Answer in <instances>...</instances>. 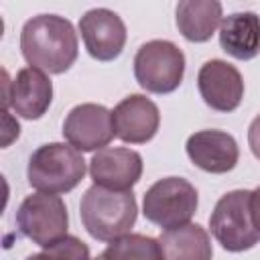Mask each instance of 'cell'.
I'll return each mask as SVG.
<instances>
[{
	"instance_id": "8992f818",
	"label": "cell",
	"mask_w": 260,
	"mask_h": 260,
	"mask_svg": "<svg viewBox=\"0 0 260 260\" xmlns=\"http://www.w3.org/2000/svg\"><path fill=\"white\" fill-rule=\"evenodd\" d=\"M197 189L187 179L165 177L144 193L142 213L150 223L173 230L191 221L197 211Z\"/></svg>"
},
{
	"instance_id": "603a6c76",
	"label": "cell",
	"mask_w": 260,
	"mask_h": 260,
	"mask_svg": "<svg viewBox=\"0 0 260 260\" xmlns=\"http://www.w3.org/2000/svg\"><path fill=\"white\" fill-rule=\"evenodd\" d=\"M93 260H106V256H104V254H100V256H98V258H93Z\"/></svg>"
},
{
	"instance_id": "7a4b0ae2",
	"label": "cell",
	"mask_w": 260,
	"mask_h": 260,
	"mask_svg": "<svg viewBox=\"0 0 260 260\" xmlns=\"http://www.w3.org/2000/svg\"><path fill=\"white\" fill-rule=\"evenodd\" d=\"M79 215L91 238L100 242H114L130 234L136 223L138 205L132 191H112L93 185L81 197Z\"/></svg>"
},
{
	"instance_id": "5b68a950",
	"label": "cell",
	"mask_w": 260,
	"mask_h": 260,
	"mask_svg": "<svg viewBox=\"0 0 260 260\" xmlns=\"http://www.w3.org/2000/svg\"><path fill=\"white\" fill-rule=\"evenodd\" d=\"M185 75V55L183 51L165 39H154L144 45L134 55V77L138 85L150 93H171L175 91Z\"/></svg>"
},
{
	"instance_id": "ba28073f",
	"label": "cell",
	"mask_w": 260,
	"mask_h": 260,
	"mask_svg": "<svg viewBox=\"0 0 260 260\" xmlns=\"http://www.w3.org/2000/svg\"><path fill=\"white\" fill-rule=\"evenodd\" d=\"M2 110L12 108L24 120H39L53 102V83L37 67H22L14 79L4 71Z\"/></svg>"
},
{
	"instance_id": "7c38bea8",
	"label": "cell",
	"mask_w": 260,
	"mask_h": 260,
	"mask_svg": "<svg viewBox=\"0 0 260 260\" xmlns=\"http://www.w3.org/2000/svg\"><path fill=\"white\" fill-rule=\"evenodd\" d=\"M93 185L112 191H132L142 177V156L126 146H106L89 160Z\"/></svg>"
},
{
	"instance_id": "9c48e42d",
	"label": "cell",
	"mask_w": 260,
	"mask_h": 260,
	"mask_svg": "<svg viewBox=\"0 0 260 260\" xmlns=\"http://www.w3.org/2000/svg\"><path fill=\"white\" fill-rule=\"evenodd\" d=\"M63 136L79 152H93L106 148L116 136L112 112L102 104H79L69 110L63 122Z\"/></svg>"
},
{
	"instance_id": "30bf717a",
	"label": "cell",
	"mask_w": 260,
	"mask_h": 260,
	"mask_svg": "<svg viewBox=\"0 0 260 260\" xmlns=\"http://www.w3.org/2000/svg\"><path fill=\"white\" fill-rule=\"evenodd\" d=\"M79 32L87 53L98 61L120 57L128 32L124 20L110 8H91L79 18Z\"/></svg>"
},
{
	"instance_id": "6da1fadb",
	"label": "cell",
	"mask_w": 260,
	"mask_h": 260,
	"mask_svg": "<svg viewBox=\"0 0 260 260\" xmlns=\"http://www.w3.org/2000/svg\"><path fill=\"white\" fill-rule=\"evenodd\" d=\"M20 51L30 67L45 73H65L77 59V32L59 14H39L24 22Z\"/></svg>"
},
{
	"instance_id": "9a60e30c",
	"label": "cell",
	"mask_w": 260,
	"mask_h": 260,
	"mask_svg": "<svg viewBox=\"0 0 260 260\" xmlns=\"http://www.w3.org/2000/svg\"><path fill=\"white\" fill-rule=\"evenodd\" d=\"M221 49L240 61H250L260 53V16L256 12H232L219 24Z\"/></svg>"
},
{
	"instance_id": "ac0fdd59",
	"label": "cell",
	"mask_w": 260,
	"mask_h": 260,
	"mask_svg": "<svg viewBox=\"0 0 260 260\" xmlns=\"http://www.w3.org/2000/svg\"><path fill=\"white\" fill-rule=\"evenodd\" d=\"M106 260H165L158 240L144 234H126L108 244Z\"/></svg>"
},
{
	"instance_id": "3957f363",
	"label": "cell",
	"mask_w": 260,
	"mask_h": 260,
	"mask_svg": "<svg viewBox=\"0 0 260 260\" xmlns=\"http://www.w3.org/2000/svg\"><path fill=\"white\" fill-rule=\"evenodd\" d=\"M30 187L39 193H67L75 189L85 177L83 154L65 142H49L39 146L26 167Z\"/></svg>"
},
{
	"instance_id": "52a82bcc",
	"label": "cell",
	"mask_w": 260,
	"mask_h": 260,
	"mask_svg": "<svg viewBox=\"0 0 260 260\" xmlns=\"http://www.w3.org/2000/svg\"><path fill=\"white\" fill-rule=\"evenodd\" d=\"M16 225L32 244L47 248L67 236L69 215L65 201L53 193H32L20 203Z\"/></svg>"
},
{
	"instance_id": "44dd1931",
	"label": "cell",
	"mask_w": 260,
	"mask_h": 260,
	"mask_svg": "<svg viewBox=\"0 0 260 260\" xmlns=\"http://www.w3.org/2000/svg\"><path fill=\"white\" fill-rule=\"evenodd\" d=\"M252 215H254L256 228L260 230V187L252 191Z\"/></svg>"
},
{
	"instance_id": "2e32d148",
	"label": "cell",
	"mask_w": 260,
	"mask_h": 260,
	"mask_svg": "<svg viewBox=\"0 0 260 260\" xmlns=\"http://www.w3.org/2000/svg\"><path fill=\"white\" fill-rule=\"evenodd\" d=\"M223 20V8L217 0H185L177 4L175 22L179 32L191 43H205Z\"/></svg>"
},
{
	"instance_id": "7402d4cb",
	"label": "cell",
	"mask_w": 260,
	"mask_h": 260,
	"mask_svg": "<svg viewBox=\"0 0 260 260\" xmlns=\"http://www.w3.org/2000/svg\"><path fill=\"white\" fill-rule=\"evenodd\" d=\"M26 260H39V254H32V256H28Z\"/></svg>"
},
{
	"instance_id": "5bb4252c",
	"label": "cell",
	"mask_w": 260,
	"mask_h": 260,
	"mask_svg": "<svg viewBox=\"0 0 260 260\" xmlns=\"http://www.w3.org/2000/svg\"><path fill=\"white\" fill-rule=\"evenodd\" d=\"M185 148L195 167L213 175L232 171L240 156L236 138L223 130H199L187 138Z\"/></svg>"
},
{
	"instance_id": "8fae6325",
	"label": "cell",
	"mask_w": 260,
	"mask_h": 260,
	"mask_svg": "<svg viewBox=\"0 0 260 260\" xmlns=\"http://www.w3.org/2000/svg\"><path fill=\"white\" fill-rule=\"evenodd\" d=\"M197 87L203 102L215 112H234L244 98L242 73L223 59H211L199 67Z\"/></svg>"
},
{
	"instance_id": "e0dca14e",
	"label": "cell",
	"mask_w": 260,
	"mask_h": 260,
	"mask_svg": "<svg viewBox=\"0 0 260 260\" xmlns=\"http://www.w3.org/2000/svg\"><path fill=\"white\" fill-rule=\"evenodd\" d=\"M165 260H211V240L199 223H185L181 228L165 230L158 236Z\"/></svg>"
},
{
	"instance_id": "d6986e66",
	"label": "cell",
	"mask_w": 260,
	"mask_h": 260,
	"mask_svg": "<svg viewBox=\"0 0 260 260\" xmlns=\"http://www.w3.org/2000/svg\"><path fill=\"white\" fill-rule=\"evenodd\" d=\"M39 260H91L89 248L75 236H65L63 240L43 248L39 252Z\"/></svg>"
},
{
	"instance_id": "ffe728a7",
	"label": "cell",
	"mask_w": 260,
	"mask_h": 260,
	"mask_svg": "<svg viewBox=\"0 0 260 260\" xmlns=\"http://www.w3.org/2000/svg\"><path fill=\"white\" fill-rule=\"evenodd\" d=\"M248 144H250L252 154L260 160V114L252 120V124L248 128Z\"/></svg>"
},
{
	"instance_id": "4fadbf2b",
	"label": "cell",
	"mask_w": 260,
	"mask_h": 260,
	"mask_svg": "<svg viewBox=\"0 0 260 260\" xmlns=\"http://www.w3.org/2000/svg\"><path fill=\"white\" fill-rule=\"evenodd\" d=\"M114 132L122 142L144 144L154 138L160 126L158 106L140 93H132L116 104L112 110Z\"/></svg>"
},
{
	"instance_id": "277c9868",
	"label": "cell",
	"mask_w": 260,
	"mask_h": 260,
	"mask_svg": "<svg viewBox=\"0 0 260 260\" xmlns=\"http://www.w3.org/2000/svg\"><path fill=\"white\" fill-rule=\"evenodd\" d=\"M209 228L217 244L228 252H244L260 242V230L252 215V191L236 189L219 197Z\"/></svg>"
}]
</instances>
